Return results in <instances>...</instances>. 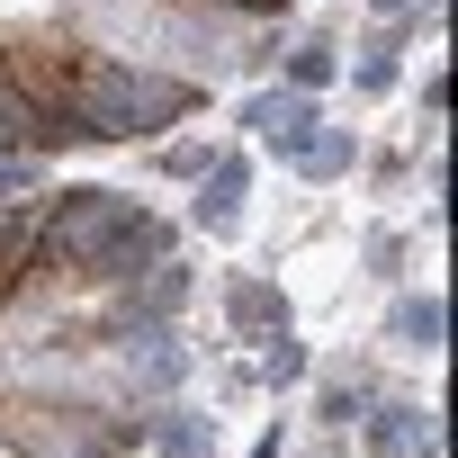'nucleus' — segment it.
<instances>
[{
  "label": "nucleus",
  "instance_id": "1",
  "mask_svg": "<svg viewBox=\"0 0 458 458\" xmlns=\"http://www.w3.org/2000/svg\"><path fill=\"white\" fill-rule=\"evenodd\" d=\"M279 0H0V144H126L243 72Z\"/></svg>",
  "mask_w": 458,
  "mask_h": 458
},
{
  "label": "nucleus",
  "instance_id": "2",
  "mask_svg": "<svg viewBox=\"0 0 458 458\" xmlns=\"http://www.w3.org/2000/svg\"><path fill=\"white\" fill-rule=\"evenodd\" d=\"M0 440L28 458H117V431L81 404H0Z\"/></svg>",
  "mask_w": 458,
  "mask_h": 458
}]
</instances>
